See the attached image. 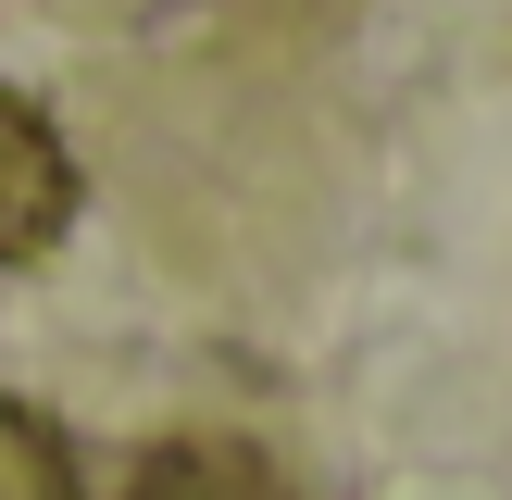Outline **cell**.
Wrapping results in <instances>:
<instances>
[{
	"mask_svg": "<svg viewBox=\"0 0 512 500\" xmlns=\"http://www.w3.org/2000/svg\"><path fill=\"white\" fill-rule=\"evenodd\" d=\"M63 225H75V150H63V125L38 100L0 88V263L63 250Z\"/></svg>",
	"mask_w": 512,
	"mask_h": 500,
	"instance_id": "1",
	"label": "cell"
},
{
	"mask_svg": "<svg viewBox=\"0 0 512 500\" xmlns=\"http://www.w3.org/2000/svg\"><path fill=\"white\" fill-rule=\"evenodd\" d=\"M125 500H288V475H275L250 438H163L138 475H125Z\"/></svg>",
	"mask_w": 512,
	"mask_h": 500,
	"instance_id": "2",
	"label": "cell"
},
{
	"mask_svg": "<svg viewBox=\"0 0 512 500\" xmlns=\"http://www.w3.org/2000/svg\"><path fill=\"white\" fill-rule=\"evenodd\" d=\"M0 500H88V475L38 400H0Z\"/></svg>",
	"mask_w": 512,
	"mask_h": 500,
	"instance_id": "3",
	"label": "cell"
}]
</instances>
